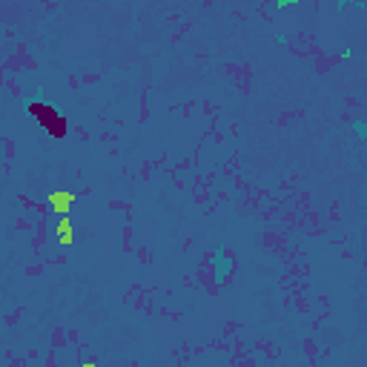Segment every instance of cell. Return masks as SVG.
I'll list each match as a JSON object with an SVG mask.
<instances>
[{
    "mask_svg": "<svg viewBox=\"0 0 367 367\" xmlns=\"http://www.w3.org/2000/svg\"><path fill=\"white\" fill-rule=\"evenodd\" d=\"M350 129H353L356 135H359V141H365V144H367V121L356 118V121H350Z\"/></svg>",
    "mask_w": 367,
    "mask_h": 367,
    "instance_id": "7a4b0ae2",
    "label": "cell"
},
{
    "mask_svg": "<svg viewBox=\"0 0 367 367\" xmlns=\"http://www.w3.org/2000/svg\"><path fill=\"white\" fill-rule=\"evenodd\" d=\"M209 267H212V275H215V284H227V278L232 275V267H235V264H232V255L221 247V250L212 252Z\"/></svg>",
    "mask_w": 367,
    "mask_h": 367,
    "instance_id": "6da1fadb",
    "label": "cell"
},
{
    "mask_svg": "<svg viewBox=\"0 0 367 367\" xmlns=\"http://www.w3.org/2000/svg\"><path fill=\"white\" fill-rule=\"evenodd\" d=\"M43 3H57V0H43Z\"/></svg>",
    "mask_w": 367,
    "mask_h": 367,
    "instance_id": "277c9868",
    "label": "cell"
},
{
    "mask_svg": "<svg viewBox=\"0 0 367 367\" xmlns=\"http://www.w3.org/2000/svg\"><path fill=\"white\" fill-rule=\"evenodd\" d=\"M353 0H336V9H344V6H350Z\"/></svg>",
    "mask_w": 367,
    "mask_h": 367,
    "instance_id": "3957f363",
    "label": "cell"
}]
</instances>
